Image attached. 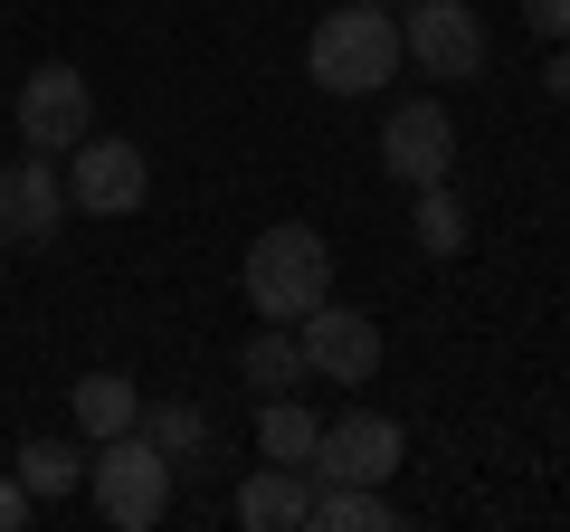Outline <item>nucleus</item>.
I'll return each mask as SVG.
<instances>
[{
  "instance_id": "1",
  "label": "nucleus",
  "mask_w": 570,
  "mask_h": 532,
  "mask_svg": "<svg viewBox=\"0 0 570 532\" xmlns=\"http://www.w3.org/2000/svg\"><path fill=\"white\" fill-rule=\"evenodd\" d=\"M324 295H333V247H324V228L276 219L266 238H247V305H257L266 324H305Z\"/></svg>"
},
{
  "instance_id": "2",
  "label": "nucleus",
  "mask_w": 570,
  "mask_h": 532,
  "mask_svg": "<svg viewBox=\"0 0 570 532\" xmlns=\"http://www.w3.org/2000/svg\"><path fill=\"white\" fill-rule=\"evenodd\" d=\"M305 77L324 86V96H371V86L400 77V20L390 10H324L305 39Z\"/></svg>"
},
{
  "instance_id": "3",
  "label": "nucleus",
  "mask_w": 570,
  "mask_h": 532,
  "mask_svg": "<svg viewBox=\"0 0 570 532\" xmlns=\"http://www.w3.org/2000/svg\"><path fill=\"white\" fill-rule=\"evenodd\" d=\"M163 504H171V456L153 447L142 428L96 437V513H105V523H115V532H153Z\"/></svg>"
},
{
  "instance_id": "4",
  "label": "nucleus",
  "mask_w": 570,
  "mask_h": 532,
  "mask_svg": "<svg viewBox=\"0 0 570 532\" xmlns=\"http://www.w3.org/2000/svg\"><path fill=\"white\" fill-rule=\"evenodd\" d=\"M400 58L419 67V77H438V86H466L475 67L494 58V39H485V20H475L466 0H409V20H400Z\"/></svg>"
},
{
  "instance_id": "5",
  "label": "nucleus",
  "mask_w": 570,
  "mask_h": 532,
  "mask_svg": "<svg viewBox=\"0 0 570 532\" xmlns=\"http://www.w3.org/2000/svg\"><path fill=\"white\" fill-rule=\"evenodd\" d=\"M400 456H409V437H400V418H381V410H352V418H333L324 437H314V485H390L400 475Z\"/></svg>"
},
{
  "instance_id": "6",
  "label": "nucleus",
  "mask_w": 570,
  "mask_h": 532,
  "mask_svg": "<svg viewBox=\"0 0 570 532\" xmlns=\"http://www.w3.org/2000/svg\"><path fill=\"white\" fill-rule=\"evenodd\" d=\"M142 190H153V171H142V152L124 144V134H77V144H67V200L77 209L124 219V209H142Z\"/></svg>"
},
{
  "instance_id": "7",
  "label": "nucleus",
  "mask_w": 570,
  "mask_h": 532,
  "mask_svg": "<svg viewBox=\"0 0 570 532\" xmlns=\"http://www.w3.org/2000/svg\"><path fill=\"white\" fill-rule=\"evenodd\" d=\"M77 134H96V105H86V77H77L67 58L29 67V77H20V144H29V152H67Z\"/></svg>"
},
{
  "instance_id": "8",
  "label": "nucleus",
  "mask_w": 570,
  "mask_h": 532,
  "mask_svg": "<svg viewBox=\"0 0 570 532\" xmlns=\"http://www.w3.org/2000/svg\"><path fill=\"white\" fill-rule=\"evenodd\" d=\"M381 162H390V181H409V190L448 181V162H456V124H448V105H438V96H409L400 115L381 124Z\"/></svg>"
},
{
  "instance_id": "9",
  "label": "nucleus",
  "mask_w": 570,
  "mask_h": 532,
  "mask_svg": "<svg viewBox=\"0 0 570 532\" xmlns=\"http://www.w3.org/2000/svg\"><path fill=\"white\" fill-rule=\"evenodd\" d=\"M295 343H305V371H324V381H343V390H362L371 371H381V324L352 314V305H333V295L295 324Z\"/></svg>"
},
{
  "instance_id": "10",
  "label": "nucleus",
  "mask_w": 570,
  "mask_h": 532,
  "mask_svg": "<svg viewBox=\"0 0 570 532\" xmlns=\"http://www.w3.org/2000/svg\"><path fill=\"white\" fill-rule=\"evenodd\" d=\"M67 219V171L58 162H0V247H48Z\"/></svg>"
},
{
  "instance_id": "11",
  "label": "nucleus",
  "mask_w": 570,
  "mask_h": 532,
  "mask_svg": "<svg viewBox=\"0 0 570 532\" xmlns=\"http://www.w3.org/2000/svg\"><path fill=\"white\" fill-rule=\"evenodd\" d=\"M305 504H314V475L305 466H266L238 485V523L247 532H305Z\"/></svg>"
},
{
  "instance_id": "12",
  "label": "nucleus",
  "mask_w": 570,
  "mask_h": 532,
  "mask_svg": "<svg viewBox=\"0 0 570 532\" xmlns=\"http://www.w3.org/2000/svg\"><path fill=\"white\" fill-rule=\"evenodd\" d=\"M390 523H400V504L381 485H314L305 504V532H390Z\"/></svg>"
},
{
  "instance_id": "13",
  "label": "nucleus",
  "mask_w": 570,
  "mask_h": 532,
  "mask_svg": "<svg viewBox=\"0 0 570 532\" xmlns=\"http://www.w3.org/2000/svg\"><path fill=\"white\" fill-rule=\"evenodd\" d=\"M134 418H142V400H134L124 371H86V381H77V428L86 437H124Z\"/></svg>"
},
{
  "instance_id": "14",
  "label": "nucleus",
  "mask_w": 570,
  "mask_h": 532,
  "mask_svg": "<svg viewBox=\"0 0 570 532\" xmlns=\"http://www.w3.org/2000/svg\"><path fill=\"white\" fill-rule=\"evenodd\" d=\"M238 371H247V381H257V390H295V381H314V371H305V343H295V333H247V343H238Z\"/></svg>"
},
{
  "instance_id": "15",
  "label": "nucleus",
  "mask_w": 570,
  "mask_h": 532,
  "mask_svg": "<svg viewBox=\"0 0 570 532\" xmlns=\"http://www.w3.org/2000/svg\"><path fill=\"white\" fill-rule=\"evenodd\" d=\"M314 437H324V418H314V410H295V400H276V410L257 418L266 466H314Z\"/></svg>"
},
{
  "instance_id": "16",
  "label": "nucleus",
  "mask_w": 570,
  "mask_h": 532,
  "mask_svg": "<svg viewBox=\"0 0 570 532\" xmlns=\"http://www.w3.org/2000/svg\"><path fill=\"white\" fill-rule=\"evenodd\" d=\"M20 485L39 494V504H48V494H77L86 485V456L67 447V437H29V447H20Z\"/></svg>"
},
{
  "instance_id": "17",
  "label": "nucleus",
  "mask_w": 570,
  "mask_h": 532,
  "mask_svg": "<svg viewBox=\"0 0 570 532\" xmlns=\"http://www.w3.org/2000/svg\"><path fill=\"white\" fill-rule=\"evenodd\" d=\"M419 247H428V257H456V247H466V209H456L448 181L419 190Z\"/></svg>"
},
{
  "instance_id": "18",
  "label": "nucleus",
  "mask_w": 570,
  "mask_h": 532,
  "mask_svg": "<svg viewBox=\"0 0 570 532\" xmlns=\"http://www.w3.org/2000/svg\"><path fill=\"white\" fill-rule=\"evenodd\" d=\"M134 428L153 437L163 456H200V447H209V418H200V410H142Z\"/></svg>"
},
{
  "instance_id": "19",
  "label": "nucleus",
  "mask_w": 570,
  "mask_h": 532,
  "mask_svg": "<svg viewBox=\"0 0 570 532\" xmlns=\"http://www.w3.org/2000/svg\"><path fill=\"white\" fill-rule=\"evenodd\" d=\"M532 39H570V0H513Z\"/></svg>"
},
{
  "instance_id": "20",
  "label": "nucleus",
  "mask_w": 570,
  "mask_h": 532,
  "mask_svg": "<svg viewBox=\"0 0 570 532\" xmlns=\"http://www.w3.org/2000/svg\"><path fill=\"white\" fill-rule=\"evenodd\" d=\"M29 504H39V494H29L20 475H0V532H20V523H29Z\"/></svg>"
},
{
  "instance_id": "21",
  "label": "nucleus",
  "mask_w": 570,
  "mask_h": 532,
  "mask_svg": "<svg viewBox=\"0 0 570 532\" xmlns=\"http://www.w3.org/2000/svg\"><path fill=\"white\" fill-rule=\"evenodd\" d=\"M542 96L570 105V48H551V58H542Z\"/></svg>"
},
{
  "instance_id": "22",
  "label": "nucleus",
  "mask_w": 570,
  "mask_h": 532,
  "mask_svg": "<svg viewBox=\"0 0 570 532\" xmlns=\"http://www.w3.org/2000/svg\"><path fill=\"white\" fill-rule=\"evenodd\" d=\"M362 10H390V0H362Z\"/></svg>"
}]
</instances>
